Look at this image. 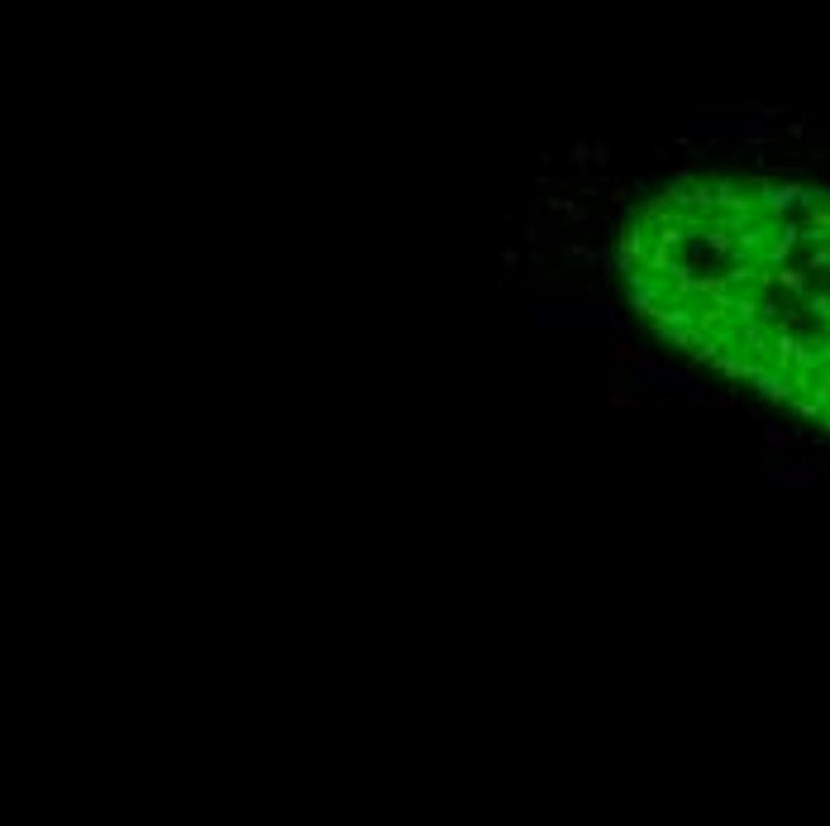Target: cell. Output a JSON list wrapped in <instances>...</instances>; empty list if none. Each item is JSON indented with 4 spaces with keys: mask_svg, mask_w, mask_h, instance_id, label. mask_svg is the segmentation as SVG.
<instances>
[{
    "mask_svg": "<svg viewBox=\"0 0 830 826\" xmlns=\"http://www.w3.org/2000/svg\"><path fill=\"white\" fill-rule=\"evenodd\" d=\"M635 382L640 388H668V392H683L692 388V373H683V368H663V363H635ZM697 402H707V392H692Z\"/></svg>",
    "mask_w": 830,
    "mask_h": 826,
    "instance_id": "7a4b0ae2",
    "label": "cell"
},
{
    "mask_svg": "<svg viewBox=\"0 0 830 826\" xmlns=\"http://www.w3.org/2000/svg\"><path fill=\"white\" fill-rule=\"evenodd\" d=\"M535 325L539 330H620V315H611L606 306H597V301H587V306H573V301H544V306L535 311Z\"/></svg>",
    "mask_w": 830,
    "mask_h": 826,
    "instance_id": "6da1fadb",
    "label": "cell"
},
{
    "mask_svg": "<svg viewBox=\"0 0 830 826\" xmlns=\"http://www.w3.org/2000/svg\"><path fill=\"white\" fill-rule=\"evenodd\" d=\"M768 483H807V468H787V473H768Z\"/></svg>",
    "mask_w": 830,
    "mask_h": 826,
    "instance_id": "3957f363",
    "label": "cell"
}]
</instances>
